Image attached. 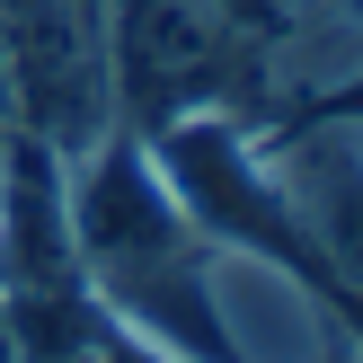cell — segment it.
Returning <instances> with one entry per match:
<instances>
[{
  "instance_id": "obj_3",
  "label": "cell",
  "mask_w": 363,
  "mask_h": 363,
  "mask_svg": "<svg viewBox=\"0 0 363 363\" xmlns=\"http://www.w3.org/2000/svg\"><path fill=\"white\" fill-rule=\"evenodd\" d=\"M213 9H222V18H230L240 35H257V45H266V35H284V27H293V18H284L293 0H213Z\"/></svg>"
},
{
  "instance_id": "obj_4",
  "label": "cell",
  "mask_w": 363,
  "mask_h": 363,
  "mask_svg": "<svg viewBox=\"0 0 363 363\" xmlns=\"http://www.w3.org/2000/svg\"><path fill=\"white\" fill-rule=\"evenodd\" d=\"M328 18H337V35L363 53V0H328Z\"/></svg>"
},
{
  "instance_id": "obj_5",
  "label": "cell",
  "mask_w": 363,
  "mask_h": 363,
  "mask_svg": "<svg viewBox=\"0 0 363 363\" xmlns=\"http://www.w3.org/2000/svg\"><path fill=\"white\" fill-rule=\"evenodd\" d=\"M0 133H18V89H9V53H0Z\"/></svg>"
},
{
  "instance_id": "obj_6",
  "label": "cell",
  "mask_w": 363,
  "mask_h": 363,
  "mask_svg": "<svg viewBox=\"0 0 363 363\" xmlns=\"http://www.w3.org/2000/svg\"><path fill=\"white\" fill-rule=\"evenodd\" d=\"M0 363H27L18 354V328H9V301H0Z\"/></svg>"
},
{
  "instance_id": "obj_1",
  "label": "cell",
  "mask_w": 363,
  "mask_h": 363,
  "mask_svg": "<svg viewBox=\"0 0 363 363\" xmlns=\"http://www.w3.org/2000/svg\"><path fill=\"white\" fill-rule=\"evenodd\" d=\"M98 53L116 116L160 133L177 116H222L257 62V35H240L213 0H98Z\"/></svg>"
},
{
  "instance_id": "obj_2",
  "label": "cell",
  "mask_w": 363,
  "mask_h": 363,
  "mask_svg": "<svg viewBox=\"0 0 363 363\" xmlns=\"http://www.w3.org/2000/svg\"><path fill=\"white\" fill-rule=\"evenodd\" d=\"M266 177H275L284 213L301 222L319 275H328L346 301H363V133H311Z\"/></svg>"
}]
</instances>
